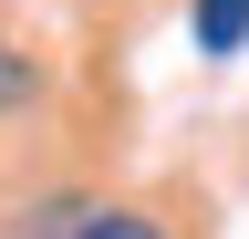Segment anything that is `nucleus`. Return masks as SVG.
Instances as JSON below:
<instances>
[{"label":"nucleus","instance_id":"2","mask_svg":"<svg viewBox=\"0 0 249 239\" xmlns=\"http://www.w3.org/2000/svg\"><path fill=\"white\" fill-rule=\"evenodd\" d=\"M62 239H166L145 219V208H73V219H62Z\"/></svg>","mask_w":249,"mask_h":239},{"label":"nucleus","instance_id":"3","mask_svg":"<svg viewBox=\"0 0 249 239\" xmlns=\"http://www.w3.org/2000/svg\"><path fill=\"white\" fill-rule=\"evenodd\" d=\"M31 83H42V73H31V63H21V52H11V42H0V114H11V104H31Z\"/></svg>","mask_w":249,"mask_h":239},{"label":"nucleus","instance_id":"1","mask_svg":"<svg viewBox=\"0 0 249 239\" xmlns=\"http://www.w3.org/2000/svg\"><path fill=\"white\" fill-rule=\"evenodd\" d=\"M187 32H197L208 63H229V52H249V0H197V11H187Z\"/></svg>","mask_w":249,"mask_h":239}]
</instances>
